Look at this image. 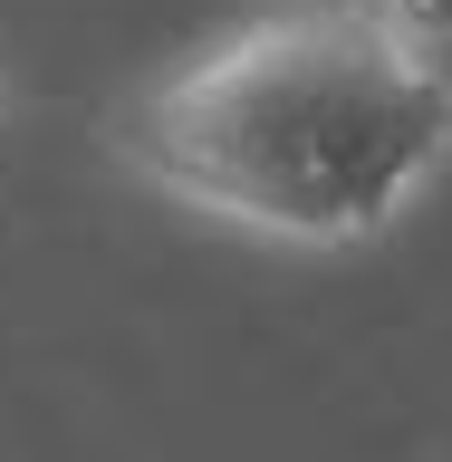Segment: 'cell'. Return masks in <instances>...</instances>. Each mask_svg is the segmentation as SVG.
Wrapping results in <instances>:
<instances>
[{"label":"cell","mask_w":452,"mask_h":462,"mask_svg":"<svg viewBox=\"0 0 452 462\" xmlns=\"http://www.w3.org/2000/svg\"><path fill=\"white\" fill-rule=\"evenodd\" d=\"M385 20L414 39V49H433V58H452V0H375Z\"/></svg>","instance_id":"obj_2"},{"label":"cell","mask_w":452,"mask_h":462,"mask_svg":"<svg viewBox=\"0 0 452 462\" xmlns=\"http://www.w3.org/2000/svg\"><path fill=\"white\" fill-rule=\"evenodd\" d=\"M115 164L270 251H366L452 164V58L375 0H280L125 97Z\"/></svg>","instance_id":"obj_1"},{"label":"cell","mask_w":452,"mask_h":462,"mask_svg":"<svg viewBox=\"0 0 452 462\" xmlns=\"http://www.w3.org/2000/svg\"><path fill=\"white\" fill-rule=\"evenodd\" d=\"M0 125H10V87H0Z\"/></svg>","instance_id":"obj_3"}]
</instances>
